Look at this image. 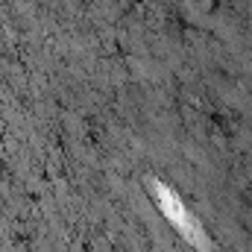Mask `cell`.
I'll return each mask as SVG.
<instances>
[{
	"instance_id": "6da1fadb",
	"label": "cell",
	"mask_w": 252,
	"mask_h": 252,
	"mask_svg": "<svg viewBox=\"0 0 252 252\" xmlns=\"http://www.w3.org/2000/svg\"><path fill=\"white\" fill-rule=\"evenodd\" d=\"M153 188H156V199H158V205H161V211L167 214V220L188 238L193 247H199L202 252H208V238L202 235V229H199V223L193 220L188 214V208L182 205V199L173 193V190L167 188V185H161V182H153Z\"/></svg>"
}]
</instances>
